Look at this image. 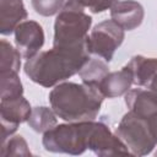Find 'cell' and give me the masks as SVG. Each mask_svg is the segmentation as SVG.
Instances as JSON below:
<instances>
[{
    "label": "cell",
    "instance_id": "obj_17",
    "mask_svg": "<svg viewBox=\"0 0 157 157\" xmlns=\"http://www.w3.org/2000/svg\"><path fill=\"white\" fill-rule=\"evenodd\" d=\"M54 110H50L47 107H36L32 108V113L27 120L28 125L37 132H47L56 125Z\"/></svg>",
    "mask_w": 157,
    "mask_h": 157
},
{
    "label": "cell",
    "instance_id": "obj_5",
    "mask_svg": "<svg viewBox=\"0 0 157 157\" xmlns=\"http://www.w3.org/2000/svg\"><path fill=\"white\" fill-rule=\"evenodd\" d=\"M115 135L125 144L134 156H145L150 153L156 145L147 119L132 112H128L123 117L115 130Z\"/></svg>",
    "mask_w": 157,
    "mask_h": 157
},
{
    "label": "cell",
    "instance_id": "obj_11",
    "mask_svg": "<svg viewBox=\"0 0 157 157\" xmlns=\"http://www.w3.org/2000/svg\"><path fill=\"white\" fill-rule=\"evenodd\" d=\"M144 7L134 0L118 1L110 7V16L114 22H117L123 29H135L139 27L144 20Z\"/></svg>",
    "mask_w": 157,
    "mask_h": 157
},
{
    "label": "cell",
    "instance_id": "obj_13",
    "mask_svg": "<svg viewBox=\"0 0 157 157\" xmlns=\"http://www.w3.org/2000/svg\"><path fill=\"white\" fill-rule=\"evenodd\" d=\"M125 103L130 112L145 119H148L153 113L157 112V98L148 90H129L125 93Z\"/></svg>",
    "mask_w": 157,
    "mask_h": 157
},
{
    "label": "cell",
    "instance_id": "obj_21",
    "mask_svg": "<svg viewBox=\"0 0 157 157\" xmlns=\"http://www.w3.org/2000/svg\"><path fill=\"white\" fill-rule=\"evenodd\" d=\"M78 2H81L85 7H87L90 11L98 13L102 12L112 6H114L118 0H77Z\"/></svg>",
    "mask_w": 157,
    "mask_h": 157
},
{
    "label": "cell",
    "instance_id": "obj_16",
    "mask_svg": "<svg viewBox=\"0 0 157 157\" xmlns=\"http://www.w3.org/2000/svg\"><path fill=\"white\" fill-rule=\"evenodd\" d=\"M21 54L11 43L1 39L0 43V74H18L21 67Z\"/></svg>",
    "mask_w": 157,
    "mask_h": 157
},
{
    "label": "cell",
    "instance_id": "obj_9",
    "mask_svg": "<svg viewBox=\"0 0 157 157\" xmlns=\"http://www.w3.org/2000/svg\"><path fill=\"white\" fill-rule=\"evenodd\" d=\"M15 43L22 58H33L44 44V32L42 26L34 21L21 22L15 29Z\"/></svg>",
    "mask_w": 157,
    "mask_h": 157
},
{
    "label": "cell",
    "instance_id": "obj_4",
    "mask_svg": "<svg viewBox=\"0 0 157 157\" xmlns=\"http://www.w3.org/2000/svg\"><path fill=\"white\" fill-rule=\"evenodd\" d=\"M92 126L93 120L55 125L44 132L43 146L50 152L81 155L88 148Z\"/></svg>",
    "mask_w": 157,
    "mask_h": 157
},
{
    "label": "cell",
    "instance_id": "obj_7",
    "mask_svg": "<svg viewBox=\"0 0 157 157\" xmlns=\"http://www.w3.org/2000/svg\"><path fill=\"white\" fill-rule=\"evenodd\" d=\"M32 113V108L23 96L16 98L1 99L0 117H1V144L5 142L23 121H27Z\"/></svg>",
    "mask_w": 157,
    "mask_h": 157
},
{
    "label": "cell",
    "instance_id": "obj_14",
    "mask_svg": "<svg viewBox=\"0 0 157 157\" xmlns=\"http://www.w3.org/2000/svg\"><path fill=\"white\" fill-rule=\"evenodd\" d=\"M132 85V77L130 72L123 67L119 71L108 72L99 83V90L104 97L114 98L126 93Z\"/></svg>",
    "mask_w": 157,
    "mask_h": 157
},
{
    "label": "cell",
    "instance_id": "obj_2",
    "mask_svg": "<svg viewBox=\"0 0 157 157\" xmlns=\"http://www.w3.org/2000/svg\"><path fill=\"white\" fill-rule=\"evenodd\" d=\"M104 96L98 86L88 83L64 82L56 85L49 93L54 113L69 121L94 120L99 113Z\"/></svg>",
    "mask_w": 157,
    "mask_h": 157
},
{
    "label": "cell",
    "instance_id": "obj_12",
    "mask_svg": "<svg viewBox=\"0 0 157 157\" xmlns=\"http://www.w3.org/2000/svg\"><path fill=\"white\" fill-rule=\"evenodd\" d=\"M27 18V11L22 0L0 1V33L4 36L15 32L16 27Z\"/></svg>",
    "mask_w": 157,
    "mask_h": 157
},
{
    "label": "cell",
    "instance_id": "obj_15",
    "mask_svg": "<svg viewBox=\"0 0 157 157\" xmlns=\"http://www.w3.org/2000/svg\"><path fill=\"white\" fill-rule=\"evenodd\" d=\"M108 72H109V67L105 60L98 58H90L78 71V75L82 82L99 87V83Z\"/></svg>",
    "mask_w": 157,
    "mask_h": 157
},
{
    "label": "cell",
    "instance_id": "obj_18",
    "mask_svg": "<svg viewBox=\"0 0 157 157\" xmlns=\"http://www.w3.org/2000/svg\"><path fill=\"white\" fill-rule=\"evenodd\" d=\"M0 81H1V99L16 98L22 96L23 88L17 74H11V72L0 74Z\"/></svg>",
    "mask_w": 157,
    "mask_h": 157
},
{
    "label": "cell",
    "instance_id": "obj_20",
    "mask_svg": "<svg viewBox=\"0 0 157 157\" xmlns=\"http://www.w3.org/2000/svg\"><path fill=\"white\" fill-rule=\"evenodd\" d=\"M65 0H32L34 11L42 16H52L59 13L63 9Z\"/></svg>",
    "mask_w": 157,
    "mask_h": 157
},
{
    "label": "cell",
    "instance_id": "obj_19",
    "mask_svg": "<svg viewBox=\"0 0 157 157\" xmlns=\"http://www.w3.org/2000/svg\"><path fill=\"white\" fill-rule=\"evenodd\" d=\"M31 151L27 146V142L21 135L12 136L7 139L5 142L1 144L0 156L9 157V156H31Z\"/></svg>",
    "mask_w": 157,
    "mask_h": 157
},
{
    "label": "cell",
    "instance_id": "obj_22",
    "mask_svg": "<svg viewBox=\"0 0 157 157\" xmlns=\"http://www.w3.org/2000/svg\"><path fill=\"white\" fill-rule=\"evenodd\" d=\"M147 123H148V128H150V131L155 139V141L157 142V112L153 113L148 119H147Z\"/></svg>",
    "mask_w": 157,
    "mask_h": 157
},
{
    "label": "cell",
    "instance_id": "obj_1",
    "mask_svg": "<svg viewBox=\"0 0 157 157\" xmlns=\"http://www.w3.org/2000/svg\"><path fill=\"white\" fill-rule=\"evenodd\" d=\"M90 54L87 44L72 48L53 45V49L27 59L25 72L33 82L43 87H53L78 74L90 59Z\"/></svg>",
    "mask_w": 157,
    "mask_h": 157
},
{
    "label": "cell",
    "instance_id": "obj_10",
    "mask_svg": "<svg viewBox=\"0 0 157 157\" xmlns=\"http://www.w3.org/2000/svg\"><path fill=\"white\" fill-rule=\"evenodd\" d=\"M132 77V83L144 87L157 98V59L136 55L124 66Z\"/></svg>",
    "mask_w": 157,
    "mask_h": 157
},
{
    "label": "cell",
    "instance_id": "obj_6",
    "mask_svg": "<svg viewBox=\"0 0 157 157\" xmlns=\"http://www.w3.org/2000/svg\"><path fill=\"white\" fill-rule=\"evenodd\" d=\"M124 40V29L113 20H105L94 26L88 36L87 45L91 54L110 61L115 50Z\"/></svg>",
    "mask_w": 157,
    "mask_h": 157
},
{
    "label": "cell",
    "instance_id": "obj_8",
    "mask_svg": "<svg viewBox=\"0 0 157 157\" xmlns=\"http://www.w3.org/2000/svg\"><path fill=\"white\" fill-rule=\"evenodd\" d=\"M88 150L98 156H128L131 155L125 144L115 135L112 134L109 128L103 123L93 121L90 135Z\"/></svg>",
    "mask_w": 157,
    "mask_h": 157
},
{
    "label": "cell",
    "instance_id": "obj_23",
    "mask_svg": "<svg viewBox=\"0 0 157 157\" xmlns=\"http://www.w3.org/2000/svg\"><path fill=\"white\" fill-rule=\"evenodd\" d=\"M156 156H157V152H156Z\"/></svg>",
    "mask_w": 157,
    "mask_h": 157
},
{
    "label": "cell",
    "instance_id": "obj_3",
    "mask_svg": "<svg viewBox=\"0 0 157 157\" xmlns=\"http://www.w3.org/2000/svg\"><path fill=\"white\" fill-rule=\"evenodd\" d=\"M92 18L77 0H67L54 23V47L72 48L87 44Z\"/></svg>",
    "mask_w": 157,
    "mask_h": 157
}]
</instances>
